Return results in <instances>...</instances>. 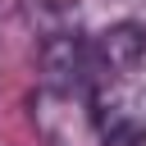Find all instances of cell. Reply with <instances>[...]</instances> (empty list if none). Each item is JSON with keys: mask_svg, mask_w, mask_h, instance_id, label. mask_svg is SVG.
Returning <instances> with one entry per match:
<instances>
[{"mask_svg": "<svg viewBox=\"0 0 146 146\" xmlns=\"http://www.w3.org/2000/svg\"><path fill=\"white\" fill-rule=\"evenodd\" d=\"M96 68H105L110 78H128L137 68H146V23H114L96 36Z\"/></svg>", "mask_w": 146, "mask_h": 146, "instance_id": "obj_3", "label": "cell"}, {"mask_svg": "<svg viewBox=\"0 0 146 146\" xmlns=\"http://www.w3.org/2000/svg\"><path fill=\"white\" fill-rule=\"evenodd\" d=\"M91 68H96V50L82 36H73V32L46 36V46H41V73H46V87L50 91H68L73 96L87 82Z\"/></svg>", "mask_w": 146, "mask_h": 146, "instance_id": "obj_2", "label": "cell"}, {"mask_svg": "<svg viewBox=\"0 0 146 146\" xmlns=\"http://www.w3.org/2000/svg\"><path fill=\"white\" fill-rule=\"evenodd\" d=\"M91 123L105 141H146V87L114 78L91 100Z\"/></svg>", "mask_w": 146, "mask_h": 146, "instance_id": "obj_1", "label": "cell"}]
</instances>
